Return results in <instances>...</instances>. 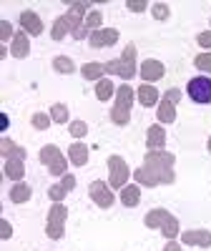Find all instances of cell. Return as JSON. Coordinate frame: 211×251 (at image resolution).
Returning a JSON list of instances; mask_svg holds the SVG:
<instances>
[{"mask_svg": "<svg viewBox=\"0 0 211 251\" xmlns=\"http://www.w3.org/2000/svg\"><path fill=\"white\" fill-rule=\"evenodd\" d=\"M174 156L166 153V151H146L143 166L138 171H133L136 183L141 186H158V183H174L176 174H174Z\"/></svg>", "mask_w": 211, "mask_h": 251, "instance_id": "1", "label": "cell"}, {"mask_svg": "<svg viewBox=\"0 0 211 251\" xmlns=\"http://www.w3.org/2000/svg\"><path fill=\"white\" fill-rule=\"evenodd\" d=\"M143 224L149 228H161V234L168 241H174L179 236V221H176V216L168 214L166 208H154V211H149L146 219H143Z\"/></svg>", "mask_w": 211, "mask_h": 251, "instance_id": "2", "label": "cell"}, {"mask_svg": "<svg viewBox=\"0 0 211 251\" xmlns=\"http://www.w3.org/2000/svg\"><path fill=\"white\" fill-rule=\"evenodd\" d=\"M103 66H106V73H111V75H121V78H126V80L133 78L136 71H138V68H136V46L129 43L118 60H108V63H103Z\"/></svg>", "mask_w": 211, "mask_h": 251, "instance_id": "3", "label": "cell"}, {"mask_svg": "<svg viewBox=\"0 0 211 251\" xmlns=\"http://www.w3.org/2000/svg\"><path fill=\"white\" fill-rule=\"evenodd\" d=\"M131 106H133V88L131 86H121L116 91V106L111 111V121L116 126H126L131 121Z\"/></svg>", "mask_w": 211, "mask_h": 251, "instance_id": "4", "label": "cell"}, {"mask_svg": "<svg viewBox=\"0 0 211 251\" xmlns=\"http://www.w3.org/2000/svg\"><path fill=\"white\" fill-rule=\"evenodd\" d=\"M40 163L48 166V171H51L53 176H66L68 161H66V156L60 153L58 146H53V143L43 146V149H40Z\"/></svg>", "mask_w": 211, "mask_h": 251, "instance_id": "5", "label": "cell"}, {"mask_svg": "<svg viewBox=\"0 0 211 251\" xmlns=\"http://www.w3.org/2000/svg\"><path fill=\"white\" fill-rule=\"evenodd\" d=\"M66 219H68V208L63 203H53L48 211V224H46V234L48 239H63V228H66Z\"/></svg>", "mask_w": 211, "mask_h": 251, "instance_id": "6", "label": "cell"}, {"mask_svg": "<svg viewBox=\"0 0 211 251\" xmlns=\"http://www.w3.org/2000/svg\"><path fill=\"white\" fill-rule=\"evenodd\" d=\"M78 28H83V23H80V13H73V10H68L63 18H58L55 23H53V30H51V38L53 40H63L68 33H76Z\"/></svg>", "mask_w": 211, "mask_h": 251, "instance_id": "7", "label": "cell"}, {"mask_svg": "<svg viewBox=\"0 0 211 251\" xmlns=\"http://www.w3.org/2000/svg\"><path fill=\"white\" fill-rule=\"evenodd\" d=\"M186 93H188V98H191L194 103H201V106L211 103V78H206V75L191 78L188 86H186Z\"/></svg>", "mask_w": 211, "mask_h": 251, "instance_id": "8", "label": "cell"}, {"mask_svg": "<svg viewBox=\"0 0 211 251\" xmlns=\"http://www.w3.org/2000/svg\"><path fill=\"white\" fill-rule=\"evenodd\" d=\"M181 100V91L179 88H171V91H166V96L161 98L158 103V123H174L176 121V103Z\"/></svg>", "mask_w": 211, "mask_h": 251, "instance_id": "9", "label": "cell"}, {"mask_svg": "<svg viewBox=\"0 0 211 251\" xmlns=\"http://www.w3.org/2000/svg\"><path fill=\"white\" fill-rule=\"evenodd\" d=\"M131 176V169L121 156H111L108 158V186L111 188H123L126 181Z\"/></svg>", "mask_w": 211, "mask_h": 251, "instance_id": "10", "label": "cell"}, {"mask_svg": "<svg viewBox=\"0 0 211 251\" xmlns=\"http://www.w3.org/2000/svg\"><path fill=\"white\" fill-rule=\"evenodd\" d=\"M88 194H91L93 203L101 206V208H111L113 206V191H111V186L106 181H93L88 186Z\"/></svg>", "mask_w": 211, "mask_h": 251, "instance_id": "11", "label": "cell"}, {"mask_svg": "<svg viewBox=\"0 0 211 251\" xmlns=\"http://www.w3.org/2000/svg\"><path fill=\"white\" fill-rule=\"evenodd\" d=\"M118 40V30L116 28H101V30H93L88 35V43L91 48H108Z\"/></svg>", "mask_w": 211, "mask_h": 251, "instance_id": "12", "label": "cell"}, {"mask_svg": "<svg viewBox=\"0 0 211 251\" xmlns=\"http://www.w3.org/2000/svg\"><path fill=\"white\" fill-rule=\"evenodd\" d=\"M138 73H141V78L146 80V83H154V80H161L163 78V73H166V68H163V63L161 60H143L141 63V68H138Z\"/></svg>", "mask_w": 211, "mask_h": 251, "instance_id": "13", "label": "cell"}, {"mask_svg": "<svg viewBox=\"0 0 211 251\" xmlns=\"http://www.w3.org/2000/svg\"><path fill=\"white\" fill-rule=\"evenodd\" d=\"M181 241H184L186 246L209 249V246H211V231H206V228H191V231H184V234H181Z\"/></svg>", "mask_w": 211, "mask_h": 251, "instance_id": "14", "label": "cell"}, {"mask_svg": "<svg viewBox=\"0 0 211 251\" xmlns=\"http://www.w3.org/2000/svg\"><path fill=\"white\" fill-rule=\"evenodd\" d=\"M20 28H23L26 33H30V35H40L43 20H40V15H35L33 10H23L20 13Z\"/></svg>", "mask_w": 211, "mask_h": 251, "instance_id": "15", "label": "cell"}, {"mask_svg": "<svg viewBox=\"0 0 211 251\" xmlns=\"http://www.w3.org/2000/svg\"><path fill=\"white\" fill-rule=\"evenodd\" d=\"M163 146H166V131L161 128V123L151 126L149 133H146V149L149 151H163Z\"/></svg>", "mask_w": 211, "mask_h": 251, "instance_id": "16", "label": "cell"}, {"mask_svg": "<svg viewBox=\"0 0 211 251\" xmlns=\"http://www.w3.org/2000/svg\"><path fill=\"white\" fill-rule=\"evenodd\" d=\"M136 98H138L141 106L151 108V106H156V103H158V91L151 86V83H143V86L136 91Z\"/></svg>", "mask_w": 211, "mask_h": 251, "instance_id": "17", "label": "cell"}, {"mask_svg": "<svg viewBox=\"0 0 211 251\" xmlns=\"http://www.w3.org/2000/svg\"><path fill=\"white\" fill-rule=\"evenodd\" d=\"M28 53H30L28 35H26V33H15L13 46H10V55H13V58H28Z\"/></svg>", "mask_w": 211, "mask_h": 251, "instance_id": "18", "label": "cell"}, {"mask_svg": "<svg viewBox=\"0 0 211 251\" xmlns=\"http://www.w3.org/2000/svg\"><path fill=\"white\" fill-rule=\"evenodd\" d=\"M5 176L13 178L15 183H18V181H23V176H26L23 158H8V161H5Z\"/></svg>", "mask_w": 211, "mask_h": 251, "instance_id": "19", "label": "cell"}, {"mask_svg": "<svg viewBox=\"0 0 211 251\" xmlns=\"http://www.w3.org/2000/svg\"><path fill=\"white\" fill-rule=\"evenodd\" d=\"M68 158H71L73 166H86V163H88V146L73 143L71 149H68Z\"/></svg>", "mask_w": 211, "mask_h": 251, "instance_id": "20", "label": "cell"}, {"mask_svg": "<svg viewBox=\"0 0 211 251\" xmlns=\"http://www.w3.org/2000/svg\"><path fill=\"white\" fill-rule=\"evenodd\" d=\"M0 153L5 156V161H8V158H23V161H26V151L20 149V146H15L10 138L0 141Z\"/></svg>", "mask_w": 211, "mask_h": 251, "instance_id": "21", "label": "cell"}, {"mask_svg": "<svg viewBox=\"0 0 211 251\" xmlns=\"http://www.w3.org/2000/svg\"><path fill=\"white\" fill-rule=\"evenodd\" d=\"M138 201H141V188H138V186H123V188H121V203H123V206L133 208Z\"/></svg>", "mask_w": 211, "mask_h": 251, "instance_id": "22", "label": "cell"}, {"mask_svg": "<svg viewBox=\"0 0 211 251\" xmlns=\"http://www.w3.org/2000/svg\"><path fill=\"white\" fill-rule=\"evenodd\" d=\"M30 199V186L23 183V181H18L13 188H10V201L13 203H26Z\"/></svg>", "mask_w": 211, "mask_h": 251, "instance_id": "23", "label": "cell"}, {"mask_svg": "<svg viewBox=\"0 0 211 251\" xmlns=\"http://www.w3.org/2000/svg\"><path fill=\"white\" fill-rule=\"evenodd\" d=\"M106 73V66L103 63H86V66L80 68V75L86 78V80H101Z\"/></svg>", "mask_w": 211, "mask_h": 251, "instance_id": "24", "label": "cell"}, {"mask_svg": "<svg viewBox=\"0 0 211 251\" xmlns=\"http://www.w3.org/2000/svg\"><path fill=\"white\" fill-rule=\"evenodd\" d=\"M116 91H118V88H113V83H111L108 78H101V80L96 83V98H98V100H108Z\"/></svg>", "mask_w": 211, "mask_h": 251, "instance_id": "25", "label": "cell"}, {"mask_svg": "<svg viewBox=\"0 0 211 251\" xmlns=\"http://www.w3.org/2000/svg\"><path fill=\"white\" fill-rule=\"evenodd\" d=\"M53 68H55L58 73H63V75H68V73L76 71V63H73L71 58H66V55H58V58L53 60Z\"/></svg>", "mask_w": 211, "mask_h": 251, "instance_id": "26", "label": "cell"}, {"mask_svg": "<svg viewBox=\"0 0 211 251\" xmlns=\"http://www.w3.org/2000/svg\"><path fill=\"white\" fill-rule=\"evenodd\" d=\"M101 20H103V15H101V10H91L88 15H86V20H83V28L86 30H101Z\"/></svg>", "mask_w": 211, "mask_h": 251, "instance_id": "27", "label": "cell"}, {"mask_svg": "<svg viewBox=\"0 0 211 251\" xmlns=\"http://www.w3.org/2000/svg\"><path fill=\"white\" fill-rule=\"evenodd\" d=\"M51 121L53 123H68V106L55 103V106L51 108Z\"/></svg>", "mask_w": 211, "mask_h": 251, "instance_id": "28", "label": "cell"}, {"mask_svg": "<svg viewBox=\"0 0 211 251\" xmlns=\"http://www.w3.org/2000/svg\"><path fill=\"white\" fill-rule=\"evenodd\" d=\"M194 63H196V68H199V71L211 73V53H199Z\"/></svg>", "mask_w": 211, "mask_h": 251, "instance_id": "29", "label": "cell"}, {"mask_svg": "<svg viewBox=\"0 0 211 251\" xmlns=\"http://www.w3.org/2000/svg\"><path fill=\"white\" fill-rule=\"evenodd\" d=\"M30 121H33V126H35L38 131H46L48 126H51V116H46V113H35Z\"/></svg>", "mask_w": 211, "mask_h": 251, "instance_id": "30", "label": "cell"}, {"mask_svg": "<svg viewBox=\"0 0 211 251\" xmlns=\"http://www.w3.org/2000/svg\"><path fill=\"white\" fill-rule=\"evenodd\" d=\"M86 133H88V126L83 123V121H73V123H71V136H73V138H83Z\"/></svg>", "mask_w": 211, "mask_h": 251, "instance_id": "31", "label": "cell"}, {"mask_svg": "<svg viewBox=\"0 0 211 251\" xmlns=\"http://www.w3.org/2000/svg\"><path fill=\"white\" fill-rule=\"evenodd\" d=\"M66 194H68V191H66V188H63L60 183H55V186H51V188H48V196H51L55 203H60L63 199H66Z\"/></svg>", "mask_w": 211, "mask_h": 251, "instance_id": "32", "label": "cell"}, {"mask_svg": "<svg viewBox=\"0 0 211 251\" xmlns=\"http://www.w3.org/2000/svg\"><path fill=\"white\" fill-rule=\"evenodd\" d=\"M151 13H154L156 20H166V18H168V5H166V3H156V5L151 8Z\"/></svg>", "mask_w": 211, "mask_h": 251, "instance_id": "33", "label": "cell"}, {"mask_svg": "<svg viewBox=\"0 0 211 251\" xmlns=\"http://www.w3.org/2000/svg\"><path fill=\"white\" fill-rule=\"evenodd\" d=\"M0 38H3V40L15 38V35H13V25L8 23V20H3V23H0Z\"/></svg>", "mask_w": 211, "mask_h": 251, "instance_id": "34", "label": "cell"}, {"mask_svg": "<svg viewBox=\"0 0 211 251\" xmlns=\"http://www.w3.org/2000/svg\"><path fill=\"white\" fill-rule=\"evenodd\" d=\"M146 0H129V3H126V8L129 10H133V13H141V10H146Z\"/></svg>", "mask_w": 211, "mask_h": 251, "instance_id": "35", "label": "cell"}, {"mask_svg": "<svg viewBox=\"0 0 211 251\" xmlns=\"http://www.w3.org/2000/svg\"><path fill=\"white\" fill-rule=\"evenodd\" d=\"M60 186L66 188V191H73V188H76V178L71 174H66V176H63V181H60Z\"/></svg>", "mask_w": 211, "mask_h": 251, "instance_id": "36", "label": "cell"}, {"mask_svg": "<svg viewBox=\"0 0 211 251\" xmlns=\"http://www.w3.org/2000/svg\"><path fill=\"white\" fill-rule=\"evenodd\" d=\"M199 46L211 50V30H206V33H201V35H199Z\"/></svg>", "mask_w": 211, "mask_h": 251, "instance_id": "37", "label": "cell"}, {"mask_svg": "<svg viewBox=\"0 0 211 251\" xmlns=\"http://www.w3.org/2000/svg\"><path fill=\"white\" fill-rule=\"evenodd\" d=\"M68 8H71L73 13H80V15H83V13H86V10L91 8V3H71Z\"/></svg>", "mask_w": 211, "mask_h": 251, "instance_id": "38", "label": "cell"}, {"mask_svg": "<svg viewBox=\"0 0 211 251\" xmlns=\"http://www.w3.org/2000/svg\"><path fill=\"white\" fill-rule=\"evenodd\" d=\"M13 236V226H10V221H3V239H10Z\"/></svg>", "mask_w": 211, "mask_h": 251, "instance_id": "39", "label": "cell"}, {"mask_svg": "<svg viewBox=\"0 0 211 251\" xmlns=\"http://www.w3.org/2000/svg\"><path fill=\"white\" fill-rule=\"evenodd\" d=\"M163 251H181V246H179V244H176V241H168V244H166V249H163Z\"/></svg>", "mask_w": 211, "mask_h": 251, "instance_id": "40", "label": "cell"}, {"mask_svg": "<svg viewBox=\"0 0 211 251\" xmlns=\"http://www.w3.org/2000/svg\"><path fill=\"white\" fill-rule=\"evenodd\" d=\"M209 153H211V138H209Z\"/></svg>", "mask_w": 211, "mask_h": 251, "instance_id": "41", "label": "cell"}]
</instances>
